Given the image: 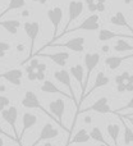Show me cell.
I'll return each instance as SVG.
<instances>
[{
	"instance_id": "obj_17",
	"label": "cell",
	"mask_w": 133,
	"mask_h": 146,
	"mask_svg": "<svg viewBox=\"0 0 133 146\" xmlns=\"http://www.w3.org/2000/svg\"><path fill=\"white\" fill-rule=\"evenodd\" d=\"M115 37H124V38H133V36H129V35H124V33H116V32H113L110 30H106V28H103V30L99 31V41L101 42H105V41H109V40H113Z\"/></svg>"
},
{
	"instance_id": "obj_14",
	"label": "cell",
	"mask_w": 133,
	"mask_h": 146,
	"mask_svg": "<svg viewBox=\"0 0 133 146\" xmlns=\"http://www.w3.org/2000/svg\"><path fill=\"white\" fill-rule=\"evenodd\" d=\"M133 58V54H128V55H124V56H108L105 58V66L108 67L110 71H115L120 67V64L123 63L124 60H128V59Z\"/></svg>"
},
{
	"instance_id": "obj_48",
	"label": "cell",
	"mask_w": 133,
	"mask_h": 146,
	"mask_svg": "<svg viewBox=\"0 0 133 146\" xmlns=\"http://www.w3.org/2000/svg\"><path fill=\"white\" fill-rule=\"evenodd\" d=\"M128 82H129V83H133V76H132V74L129 76V78H128ZM128 82H127V83H128Z\"/></svg>"
},
{
	"instance_id": "obj_20",
	"label": "cell",
	"mask_w": 133,
	"mask_h": 146,
	"mask_svg": "<svg viewBox=\"0 0 133 146\" xmlns=\"http://www.w3.org/2000/svg\"><path fill=\"white\" fill-rule=\"evenodd\" d=\"M90 140H91V136H90V133L86 131V128H81L78 132H75V135L72 137L70 141H68V144L66 146H69L72 144H86V142H88Z\"/></svg>"
},
{
	"instance_id": "obj_26",
	"label": "cell",
	"mask_w": 133,
	"mask_h": 146,
	"mask_svg": "<svg viewBox=\"0 0 133 146\" xmlns=\"http://www.w3.org/2000/svg\"><path fill=\"white\" fill-rule=\"evenodd\" d=\"M114 50L118 53H124V51H133V46L129 42L124 40V37H119L114 45Z\"/></svg>"
},
{
	"instance_id": "obj_9",
	"label": "cell",
	"mask_w": 133,
	"mask_h": 146,
	"mask_svg": "<svg viewBox=\"0 0 133 146\" xmlns=\"http://www.w3.org/2000/svg\"><path fill=\"white\" fill-rule=\"evenodd\" d=\"M54 77H55V80H56V81H59V82H60L62 85L67 86V88L69 90V94L72 95V100L78 105V103L75 101V94H74V90H73V87H72V74H70V72H68L67 69H60V71H55V72H54Z\"/></svg>"
},
{
	"instance_id": "obj_36",
	"label": "cell",
	"mask_w": 133,
	"mask_h": 146,
	"mask_svg": "<svg viewBox=\"0 0 133 146\" xmlns=\"http://www.w3.org/2000/svg\"><path fill=\"white\" fill-rule=\"evenodd\" d=\"M0 135H4V136H7V137H8V139H10V140H15V139H14V137H12V136H10V135H8V133H7V132H5V129H4V128H3V127H1V126H0ZM15 141H17V140H15Z\"/></svg>"
},
{
	"instance_id": "obj_51",
	"label": "cell",
	"mask_w": 133,
	"mask_h": 146,
	"mask_svg": "<svg viewBox=\"0 0 133 146\" xmlns=\"http://www.w3.org/2000/svg\"><path fill=\"white\" fill-rule=\"evenodd\" d=\"M40 146H53L50 144V142H45V144H42V145H40Z\"/></svg>"
},
{
	"instance_id": "obj_46",
	"label": "cell",
	"mask_w": 133,
	"mask_h": 146,
	"mask_svg": "<svg viewBox=\"0 0 133 146\" xmlns=\"http://www.w3.org/2000/svg\"><path fill=\"white\" fill-rule=\"evenodd\" d=\"M123 1H124V4H127V5H128V4H132V3H133V0H123Z\"/></svg>"
},
{
	"instance_id": "obj_41",
	"label": "cell",
	"mask_w": 133,
	"mask_h": 146,
	"mask_svg": "<svg viewBox=\"0 0 133 146\" xmlns=\"http://www.w3.org/2000/svg\"><path fill=\"white\" fill-rule=\"evenodd\" d=\"M126 86H127V91H128V92H132L133 91V83H126Z\"/></svg>"
},
{
	"instance_id": "obj_6",
	"label": "cell",
	"mask_w": 133,
	"mask_h": 146,
	"mask_svg": "<svg viewBox=\"0 0 133 146\" xmlns=\"http://www.w3.org/2000/svg\"><path fill=\"white\" fill-rule=\"evenodd\" d=\"M1 117H3V119H4V121L7 122L10 127H12V129L14 131V136H15V139H17V142L21 145L19 135L17 133V118H18L17 108H15V106H10L9 105L7 109H4V110L1 111ZM21 146H22V145H21Z\"/></svg>"
},
{
	"instance_id": "obj_7",
	"label": "cell",
	"mask_w": 133,
	"mask_h": 146,
	"mask_svg": "<svg viewBox=\"0 0 133 146\" xmlns=\"http://www.w3.org/2000/svg\"><path fill=\"white\" fill-rule=\"evenodd\" d=\"M23 28H24V32L27 35V37L30 38V56H28V59H30L31 56H33L35 41L38 36V32H40V23L35 22V21L33 22H26Z\"/></svg>"
},
{
	"instance_id": "obj_55",
	"label": "cell",
	"mask_w": 133,
	"mask_h": 146,
	"mask_svg": "<svg viewBox=\"0 0 133 146\" xmlns=\"http://www.w3.org/2000/svg\"><path fill=\"white\" fill-rule=\"evenodd\" d=\"M100 146H108V145H105V144H101Z\"/></svg>"
},
{
	"instance_id": "obj_44",
	"label": "cell",
	"mask_w": 133,
	"mask_h": 146,
	"mask_svg": "<svg viewBox=\"0 0 133 146\" xmlns=\"http://www.w3.org/2000/svg\"><path fill=\"white\" fill-rule=\"evenodd\" d=\"M103 51H105V53H108V51H109V46H108V45L103 46Z\"/></svg>"
},
{
	"instance_id": "obj_30",
	"label": "cell",
	"mask_w": 133,
	"mask_h": 146,
	"mask_svg": "<svg viewBox=\"0 0 133 146\" xmlns=\"http://www.w3.org/2000/svg\"><path fill=\"white\" fill-rule=\"evenodd\" d=\"M9 105H10V100H9V98L0 95V113H1V111L4 110L5 108H8Z\"/></svg>"
},
{
	"instance_id": "obj_27",
	"label": "cell",
	"mask_w": 133,
	"mask_h": 146,
	"mask_svg": "<svg viewBox=\"0 0 133 146\" xmlns=\"http://www.w3.org/2000/svg\"><path fill=\"white\" fill-rule=\"evenodd\" d=\"M90 136H91V139H92L93 141H97V142H101V144H105V145L110 146V145L108 144V141L104 139L103 132H101V129L99 128L97 126L92 127V129H91V132H90Z\"/></svg>"
},
{
	"instance_id": "obj_25",
	"label": "cell",
	"mask_w": 133,
	"mask_h": 146,
	"mask_svg": "<svg viewBox=\"0 0 133 146\" xmlns=\"http://www.w3.org/2000/svg\"><path fill=\"white\" fill-rule=\"evenodd\" d=\"M115 114H119V113H115ZM119 119L122 121V123H123V127H124V145L126 146H129L131 144H133V131L131 127L127 126L126 121H124V117H122L120 114H119Z\"/></svg>"
},
{
	"instance_id": "obj_19",
	"label": "cell",
	"mask_w": 133,
	"mask_h": 146,
	"mask_svg": "<svg viewBox=\"0 0 133 146\" xmlns=\"http://www.w3.org/2000/svg\"><path fill=\"white\" fill-rule=\"evenodd\" d=\"M44 56H46V58H49L50 60H53L55 64H58V66L60 67H66L68 59H69V53H67V51H58V53H54V54H45Z\"/></svg>"
},
{
	"instance_id": "obj_38",
	"label": "cell",
	"mask_w": 133,
	"mask_h": 146,
	"mask_svg": "<svg viewBox=\"0 0 133 146\" xmlns=\"http://www.w3.org/2000/svg\"><path fill=\"white\" fill-rule=\"evenodd\" d=\"M37 72V71H36ZM37 80L38 81H45V72H37Z\"/></svg>"
},
{
	"instance_id": "obj_22",
	"label": "cell",
	"mask_w": 133,
	"mask_h": 146,
	"mask_svg": "<svg viewBox=\"0 0 133 146\" xmlns=\"http://www.w3.org/2000/svg\"><path fill=\"white\" fill-rule=\"evenodd\" d=\"M0 27L8 31L10 35H17L18 28L21 27V22L17 19H8V21H0Z\"/></svg>"
},
{
	"instance_id": "obj_15",
	"label": "cell",
	"mask_w": 133,
	"mask_h": 146,
	"mask_svg": "<svg viewBox=\"0 0 133 146\" xmlns=\"http://www.w3.org/2000/svg\"><path fill=\"white\" fill-rule=\"evenodd\" d=\"M40 88H41V91H42V92H45V94H59V95L64 96V98H69V99H72V95H68L66 91L59 90L58 86H56L54 82L49 81V80H45V81H44Z\"/></svg>"
},
{
	"instance_id": "obj_8",
	"label": "cell",
	"mask_w": 133,
	"mask_h": 146,
	"mask_svg": "<svg viewBox=\"0 0 133 146\" xmlns=\"http://www.w3.org/2000/svg\"><path fill=\"white\" fill-rule=\"evenodd\" d=\"M49 109H50V111L54 114V115L58 118L59 123H60V127L64 129V131H67L68 133L70 135V129H67L66 126L63 124V115H64V111H66V101L63 100V99H56V100L51 101L50 104H49Z\"/></svg>"
},
{
	"instance_id": "obj_33",
	"label": "cell",
	"mask_w": 133,
	"mask_h": 146,
	"mask_svg": "<svg viewBox=\"0 0 133 146\" xmlns=\"http://www.w3.org/2000/svg\"><path fill=\"white\" fill-rule=\"evenodd\" d=\"M116 91H118V92H124V91H127L126 83H119V85H116Z\"/></svg>"
},
{
	"instance_id": "obj_11",
	"label": "cell",
	"mask_w": 133,
	"mask_h": 146,
	"mask_svg": "<svg viewBox=\"0 0 133 146\" xmlns=\"http://www.w3.org/2000/svg\"><path fill=\"white\" fill-rule=\"evenodd\" d=\"M58 135H59V131L56 127H54L51 123H46V124H44V127L41 128V132H40V135H38L37 140L31 146H36L41 141H49V140H51V139H55Z\"/></svg>"
},
{
	"instance_id": "obj_5",
	"label": "cell",
	"mask_w": 133,
	"mask_h": 146,
	"mask_svg": "<svg viewBox=\"0 0 133 146\" xmlns=\"http://www.w3.org/2000/svg\"><path fill=\"white\" fill-rule=\"evenodd\" d=\"M99 19H100V17H99L97 14H95V13H92V14L86 18L79 26L72 28V30H67L62 36L67 35V33H70V32H75V31H96V30H99V28H100Z\"/></svg>"
},
{
	"instance_id": "obj_29",
	"label": "cell",
	"mask_w": 133,
	"mask_h": 146,
	"mask_svg": "<svg viewBox=\"0 0 133 146\" xmlns=\"http://www.w3.org/2000/svg\"><path fill=\"white\" fill-rule=\"evenodd\" d=\"M10 50V45L5 41H0V58H4L7 51Z\"/></svg>"
},
{
	"instance_id": "obj_56",
	"label": "cell",
	"mask_w": 133,
	"mask_h": 146,
	"mask_svg": "<svg viewBox=\"0 0 133 146\" xmlns=\"http://www.w3.org/2000/svg\"><path fill=\"white\" fill-rule=\"evenodd\" d=\"M127 118H128V117H127ZM131 118H132V117H131Z\"/></svg>"
},
{
	"instance_id": "obj_35",
	"label": "cell",
	"mask_w": 133,
	"mask_h": 146,
	"mask_svg": "<svg viewBox=\"0 0 133 146\" xmlns=\"http://www.w3.org/2000/svg\"><path fill=\"white\" fill-rule=\"evenodd\" d=\"M36 71H37V72H46V64L45 63H38Z\"/></svg>"
},
{
	"instance_id": "obj_50",
	"label": "cell",
	"mask_w": 133,
	"mask_h": 146,
	"mask_svg": "<svg viewBox=\"0 0 133 146\" xmlns=\"http://www.w3.org/2000/svg\"><path fill=\"white\" fill-rule=\"evenodd\" d=\"M85 122H87V123H90V122H91V117H86Z\"/></svg>"
},
{
	"instance_id": "obj_23",
	"label": "cell",
	"mask_w": 133,
	"mask_h": 146,
	"mask_svg": "<svg viewBox=\"0 0 133 146\" xmlns=\"http://www.w3.org/2000/svg\"><path fill=\"white\" fill-rule=\"evenodd\" d=\"M24 7H26V0H9L8 7L0 13V18H3L7 13L12 12V10H17V9H21V8H24Z\"/></svg>"
},
{
	"instance_id": "obj_10",
	"label": "cell",
	"mask_w": 133,
	"mask_h": 146,
	"mask_svg": "<svg viewBox=\"0 0 133 146\" xmlns=\"http://www.w3.org/2000/svg\"><path fill=\"white\" fill-rule=\"evenodd\" d=\"M85 42H86V38L79 36V37H73L70 40L66 41V42H62V44H55L54 42L53 45L50 46H59V48H67L69 50L74 51V53H82L85 50Z\"/></svg>"
},
{
	"instance_id": "obj_40",
	"label": "cell",
	"mask_w": 133,
	"mask_h": 146,
	"mask_svg": "<svg viewBox=\"0 0 133 146\" xmlns=\"http://www.w3.org/2000/svg\"><path fill=\"white\" fill-rule=\"evenodd\" d=\"M38 63H40V62H38L37 59H32V60H31V66H32V67H35V68H37Z\"/></svg>"
},
{
	"instance_id": "obj_39",
	"label": "cell",
	"mask_w": 133,
	"mask_h": 146,
	"mask_svg": "<svg viewBox=\"0 0 133 146\" xmlns=\"http://www.w3.org/2000/svg\"><path fill=\"white\" fill-rule=\"evenodd\" d=\"M36 71V68H35V67H32V66H31V64H30V66H27V67H26V72H27V74H28V73H32V72H35Z\"/></svg>"
},
{
	"instance_id": "obj_18",
	"label": "cell",
	"mask_w": 133,
	"mask_h": 146,
	"mask_svg": "<svg viewBox=\"0 0 133 146\" xmlns=\"http://www.w3.org/2000/svg\"><path fill=\"white\" fill-rule=\"evenodd\" d=\"M72 77L79 83L81 86V92L83 91V83H85V69L81 64H75V66H72L69 69Z\"/></svg>"
},
{
	"instance_id": "obj_47",
	"label": "cell",
	"mask_w": 133,
	"mask_h": 146,
	"mask_svg": "<svg viewBox=\"0 0 133 146\" xmlns=\"http://www.w3.org/2000/svg\"><path fill=\"white\" fill-rule=\"evenodd\" d=\"M5 90H7V87H5L4 85H0V91L3 92V91H5Z\"/></svg>"
},
{
	"instance_id": "obj_37",
	"label": "cell",
	"mask_w": 133,
	"mask_h": 146,
	"mask_svg": "<svg viewBox=\"0 0 133 146\" xmlns=\"http://www.w3.org/2000/svg\"><path fill=\"white\" fill-rule=\"evenodd\" d=\"M97 12H105V3L97 1Z\"/></svg>"
},
{
	"instance_id": "obj_52",
	"label": "cell",
	"mask_w": 133,
	"mask_h": 146,
	"mask_svg": "<svg viewBox=\"0 0 133 146\" xmlns=\"http://www.w3.org/2000/svg\"><path fill=\"white\" fill-rule=\"evenodd\" d=\"M0 146H4V140L0 139Z\"/></svg>"
},
{
	"instance_id": "obj_54",
	"label": "cell",
	"mask_w": 133,
	"mask_h": 146,
	"mask_svg": "<svg viewBox=\"0 0 133 146\" xmlns=\"http://www.w3.org/2000/svg\"><path fill=\"white\" fill-rule=\"evenodd\" d=\"M99 3H106V0H97Z\"/></svg>"
},
{
	"instance_id": "obj_49",
	"label": "cell",
	"mask_w": 133,
	"mask_h": 146,
	"mask_svg": "<svg viewBox=\"0 0 133 146\" xmlns=\"http://www.w3.org/2000/svg\"><path fill=\"white\" fill-rule=\"evenodd\" d=\"M28 14H30V13H28L27 10H24V12L22 13V15H23V17H28Z\"/></svg>"
},
{
	"instance_id": "obj_1",
	"label": "cell",
	"mask_w": 133,
	"mask_h": 146,
	"mask_svg": "<svg viewBox=\"0 0 133 146\" xmlns=\"http://www.w3.org/2000/svg\"><path fill=\"white\" fill-rule=\"evenodd\" d=\"M100 59L101 55L99 53H87L83 58V62H85V67H86V77H85V83H83V91L81 92V99L78 101V105H77V110H79V106L81 104L83 103L85 100V95H86V87L88 86V82H90V77H91V73H92L93 69L97 67V64L100 63Z\"/></svg>"
},
{
	"instance_id": "obj_13",
	"label": "cell",
	"mask_w": 133,
	"mask_h": 146,
	"mask_svg": "<svg viewBox=\"0 0 133 146\" xmlns=\"http://www.w3.org/2000/svg\"><path fill=\"white\" fill-rule=\"evenodd\" d=\"M36 123H37V117H36L35 114L28 113V111L27 113H23V115H22V131H21V133H19V142H21V140H22L23 135H24L30 128H32Z\"/></svg>"
},
{
	"instance_id": "obj_16",
	"label": "cell",
	"mask_w": 133,
	"mask_h": 146,
	"mask_svg": "<svg viewBox=\"0 0 133 146\" xmlns=\"http://www.w3.org/2000/svg\"><path fill=\"white\" fill-rule=\"evenodd\" d=\"M109 82H110V78H109L104 72H99V73H97V76H96V78H95V82H93V85L91 86V88L88 90V92H86L85 99L87 98V96L90 95V94H92L95 90H97V88L106 86Z\"/></svg>"
},
{
	"instance_id": "obj_57",
	"label": "cell",
	"mask_w": 133,
	"mask_h": 146,
	"mask_svg": "<svg viewBox=\"0 0 133 146\" xmlns=\"http://www.w3.org/2000/svg\"><path fill=\"white\" fill-rule=\"evenodd\" d=\"M53 146H55V145H53Z\"/></svg>"
},
{
	"instance_id": "obj_31",
	"label": "cell",
	"mask_w": 133,
	"mask_h": 146,
	"mask_svg": "<svg viewBox=\"0 0 133 146\" xmlns=\"http://www.w3.org/2000/svg\"><path fill=\"white\" fill-rule=\"evenodd\" d=\"M127 109H133V96L131 99H129V101L124 106H122L120 109H118V110H114V114L115 113H120V111H123V110H127Z\"/></svg>"
},
{
	"instance_id": "obj_32",
	"label": "cell",
	"mask_w": 133,
	"mask_h": 146,
	"mask_svg": "<svg viewBox=\"0 0 133 146\" xmlns=\"http://www.w3.org/2000/svg\"><path fill=\"white\" fill-rule=\"evenodd\" d=\"M87 8H88V10H90L91 13L97 12V1L91 3V4H87Z\"/></svg>"
},
{
	"instance_id": "obj_58",
	"label": "cell",
	"mask_w": 133,
	"mask_h": 146,
	"mask_svg": "<svg viewBox=\"0 0 133 146\" xmlns=\"http://www.w3.org/2000/svg\"><path fill=\"white\" fill-rule=\"evenodd\" d=\"M96 1H97V0H96Z\"/></svg>"
},
{
	"instance_id": "obj_4",
	"label": "cell",
	"mask_w": 133,
	"mask_h": 146,
	"mask_svg": "<svg viewBox=\"0 0 133 146\" xmlns=\"http://www.w3.org/2000/svg\"><path fill=\"white\" fill-rule=\"evenodd\" d=\"M83 9H85V4H83V1H79V0H72V1L69 3V5H68V14H69V18H68V22H67L66 27H64L63 32L58 36V38L68 30V27L70 26V23L74 22V21L82 14Z\"/></svg>"
},
{
	"instance_id": "obj_53",
	"label": "cell",
	"mask_w": 133,
	"mask_h": 146,
	"mask_svg": "<svg viewBox=\"0 0 133 146\" xmlns=\"http://www.w3.org/2000/svg\"><path fill=\"white\" fill-rule=\"evenodd\" d=\"M127 119H129V121H131V123H132V126H133V118H131V117H128Z\"/></svg>"
},
{
	"instance_id": "obj_3",
	"label": "cell",
	"mask_w": 133,
	"mask_h": 146,
	"mask_svg": "<svg viewBox=\"0 0 133 146\" xmlns=\"http://www.w3.org/2000/svg\"><path fill=\"white\" fill-rule=\"evenodd\" d=\"M21 104H22V106H24V108H28V109H40V110L44 111V113H45L50 119H53V121L58 122V124L60 126V123H59L58 118H56V117L54 115L53 113H48V111H46V109L42 108V105H41L40 101H38L37 95H36L33 91H27V92L24 94V98H23L22 101H21Z\"/></svg>"
},
{
	"instance_id": "obj_2",
	"label": "cell",
	"mask_w": 133,
	"mask_h": 146,
	"mask_svg": "<svg viewBox=\"0 0 133 146\" xmlns=\"http://www.w3.org/2000/svg\"><path fill=\"white\" fill-rule=\"evenodd\" d=\"M48 18L50 21L51 26H53V38L49 44H46L40 51H42L45 48H50V45H53L55 42V40L58 38V31H59V26H60V22L63 19V9L60 7H54L51 9L48 10ZM38 51V53H40Z\"/></svg>"
},
{
	"instance_id": "obj_12",
	"label": "cell",
	"mask_w": 133,
	"mask_h": 146,
	"mask_svg": "<svg viewBox=\"0 0 133 146\" xmlns=\"http://www.w3.org/2000/svg\"><path fill=\"white\" fill-rule=\"evenodd\" d=\"M22 77H23V72L18 68L9 69V71H7L4 73H0V78H4V80H7L8 82L14 86L22 85Z\"/></svg>"
},
{
	"instance_id": "obj_34",
	"label": "cell",
	"mask_w": 133,
	"mask_h": 146,
	"mask_svg": "<svg viewBox=\"0 0 133 146\" xmlns=\"http://www.w3.org/2000/svg\"><path fill=\"white\" fill-rule=\"evenodd\" d=\"M27 78H28V80H30V81H36V80H37V72H32V73H28V74H27Z\"/></svg>"
},
{
	"instance_id": "obj_28",
	"label": "cell",
	"mask_w": 133,
	"mask_h": 146,
	"mask_svg": "<svg viewBox=\"0 0 133 146\" xmlns=\"http://www.w3.org/2000/svg\"><path fill=\"white\" fill-rule=\"evenodd\" d=\"M129 73L127 71H124L123 73H120V74H118L115 78H114V81H115L116 85H119V83H127L128 82V78H129Z\"/></svg>"
},
{
	"instance_id": "obj_45",
	"label": "cell",
	"mask_w": 133,
	"mask_h": 146,
	"mask_svg": "<svg viewBox=\"0 0 133 146\" xmlns=\"http://www.w3.org/2000/svg\"><path fill=\"white\" fill-rule=\"evenodd\" d=\"M122 117H124V118H127V117H133V113H131V114H120Z\"/></svg>"
},
{
	"instance_id": "obj_24",
	"label": "cell",
	"mask_w": 133,
	"mask_h": 146,
	"mask_svg": "<svg viewBox=\"0 0 133 146\" xmlns=\"http://www.w3.org/2000/svg\"><path fill=\"white\" fill-rule=\"evenodd\" d=\"M106 129H108V133H109V136H110V139L113 140L114 146H119L118 139H119V135H120V127H119V124L110 123V124H108Z\"/></svg>"
},
{
	"instance_id": "obj_43",
	"label": "cell",
	"mask_w": 133,
	"mask_h": 146,
	"mask_svg": "<svg viewBox=\"0 0 133 146\" xmlns=\"http://www.w3.org/2000/svg\"><path fill=\"white\" fill-rule=\"evenodd\" d=\"M17 50H18V51H22V50H23V45H22V44H19V45L17 46Z\"/></svg>"
},
{
	"instance_id": "obj_42",
	"label": "cell",
	"mask_w": 133,
	"mask_h": 146,
	"mask_svg": "<svg viewBox=\"0 0 133 146\" xmlns=\"http://www.w3.org/2000/svg\"><path fill=\"white\" fill-rule=\"evenodd\" d=\"M33 3H38V4H41V5H44V4H46V1L48 0H32Z\"/></svg>"
},
{
	"instance_id": "obj_21",
	"label": "cell",
	"mask_w": 133,
	"mask_h": 146,
	"mask_svg": "<svg viewBox=\"0 0 133 146\" xmlns=\"http://www.w3.org/2000/svg\"><path fill=\"white\" fill-rule=\"evenodd\" d=\"M110 23H111V25H114V26H119V27L128 28V30L133 33V28L129 26L128 21H127V18H126V15H124L122 12H116L114 15H111V17H110Z\"/></svg>"
}]
</instances>
